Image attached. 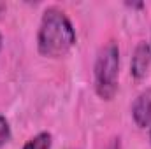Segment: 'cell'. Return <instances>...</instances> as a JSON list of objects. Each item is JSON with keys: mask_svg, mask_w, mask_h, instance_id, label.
Masks as SVG:
<instances>
[{"mask_svg": "<svg viewBox=\"0 0 151 149\" xmlns=\"http://www.w3.org/2000/svg\"><path fill=\"white\" fill-rule=\"evenodd\" d=\"M76 44V32L69 18L56 7L46 9L37 35L39 53L49 58L65 56Z\"/></svg>", "mask_w": 151, "mask_h": 149, "instance_id": "6da1fadb", "label": "cell"}, {"mask_svg": "<svg viewBox=\"0 0 151 149\" xmlns=\"http://www.w3.org/2000/svg\"><path fill=\"white\" fill-rule=\"evenodd\" d=\"M119 72V49L114 42H109L97 58L95 63V90L100 98L111 100L118 91Z\"/></svg>", "mask_w": 151, "mask_h": 149, "instance_id": "7a4b0ae2", "label": "cell"}, {"mask_svg": "<svg viewBox=\"0 0 151 149\" xmlns=\"http://www.w3.org/2000/svg\"><path fill=\"white\" fill-rule=\"evenodd\" d=\"M132 116L137 126L146 128L151 123V88L144 90L132 105Z\"/></svg>", "mask_w": 151, "mask_h": 149, "instance_id": "3957f363", "label": "cell"}, {"mask_svg": "<svg viewBox=\"0 0 151 149\" xmlns=\"http://www.w3.org/2000/svg\"><path fill=\"white\" fill-rule=\"evenodd\" d=\"M151 62V47L146 42H139L135 46L134 56H132V65H130V72L135 79H142L148 74Z\"/></svg>", "mask_w": 151, "mask_h": 149, "instance_id": "277c9868", "label": "cell"}, {"mask_svg": "<svg viewBox=\"0 0 151 149\" xmlns=\"http://www.w3.org/2000/svg\"><path fill=\"white\" fill-rule=\"evenodd\" d=\"M51 144H53L51 133L42 132V133H37L35 137H32V139L25 144L23 149H51Z\"/></svg>", "mask_w": 151, "mask_h": 149, "instance_id": "5b68a950", "label": "cell"}, {"mask_svg": "<svg viewBox=\"0 0 151 149\" xmlns=\"http://www.w3.org/2000/svg\"><path fill=\"white\" fill-rule=\"evenodd\" d=\"M11 139V126H9V121L5 119V116L0 114V149L4 148Z\"/></svg>", "mask_w": 151, "mask_h": 149, "instance_id": "8992f818", "label": "cell"}, {"mask_svg": "<svg viewBox=\"0 0 151 149\" xmlns=\"http://www.w3.org/2000/svg\"><path fill=\"white\" fill-rule=\"evenodd\" d=\"M106 149H119V139H113V142H111Z\"/></svg>", "mask_w": 151, "mask_h": 149, "instance_id": "52a82bcc", "label": "cell"}, {"mask_svg": "<svg viewBox=\"0 0 151 149\" xmlns=\"http://www.w3.org/2000/svg\"><path fill=\"white\" fill-rule=\"evenodd\" d=\"M0 49H2V35H0Z\"/></svg>", "mask_w": 151, "mask_h": 149, "instance_id": "ba28073f", "label": "cell"}, {"mask_svg": "<svg viewBox=\"0 0 151 149\" xmlns=\"http://www.w3.org/2000/svg\"><path fill=\"white\" fill-rule=\"evenodd\" d=\"M150 140H151V128H150Z\"/></svg>", "mask_w": 151, "mask_h": 149, "instance_id": "9c48e42d", "label": "cell"}, {"mask_svg": "<svg viewBox=\"0 0 151 149\" xmlns=\"http://www.w3.org/2000/svg\"><path fill=\"white\" fill-rule=\"evenodd\" d=\"M150 47H151V46H150Z\"/></svg>", "mask_w": 151, "mask_h": 149, "instance_id": "30bf717a", "label": "cell"}]
</instances>
